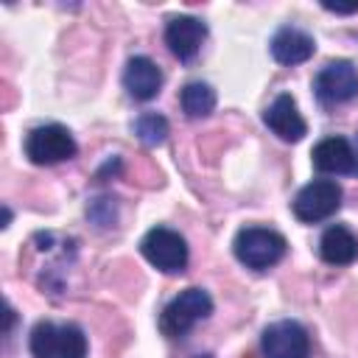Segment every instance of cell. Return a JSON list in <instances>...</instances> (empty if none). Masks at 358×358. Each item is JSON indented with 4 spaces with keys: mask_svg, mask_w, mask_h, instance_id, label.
<instances>
[{
    "mask_svg": "<svg viewBox=\"0 0 358 358\" xmlns=\"http://www.w3.org/2000/svg\"><path fill=\"white\" fill-rule=\"evenodd\" d=\"M76 151H78V145H76L73 134L59 123L36 126L25 137V157L34 165H56V162L76 157Z\"/></svg>",
    "mask_w": 358,
    "mask_h": 358,
    "instance_id": "277c9868",
    "label": "cell"
},
{
    "mask_svg": "<svg viewBox=\"0 0 358 358\" xmlns=\"http://www.w3.org/2000/svg\"><path fill=\"white\" fill-rule=\"evenodd\" d=\"M313 168L322 173H352L355 171V148L347 137H324L313 145Z\"/></svg>",
    "mask_w": 358,
    "mask_h": 358,
    "instance_id": "4fadbf2b",
    "label": "cell"
},
{
    "mask_svg": "<svg viewBox=\"0 0 358 358\" xmlns=\"http://www.w3.org/2000/svg\"><path fill=\"white\" fill-rule=\"evenodd\" d=\"M313 92L324 106H338L352 101L358 95V67L347 59L327 62L313 78Z\"/></svg>",
    "mask_w": 358,
    "mask_h": 358,
    "instance_id": "52a82bcc",
    "label": "cell"
},
{
    "mask_svg": "<svg viewBox=\"0 0 358 358\" xmlns=\"http://www.w3.org/2000/svg\"><path fill=\"white\" fill-rule=\"evenodd\" d=\"M285 249H288L285 238L268 227H243L232 241L235 257L255 271H266L274 263H280Z\"/></svg>",
    "mask_w": 358,
    "mask_h": 358,
    "instance_id": "7a4b0ae2",
    "label": "cell"
},
{
    "mask_svg": "<svg viewBox=\"0 0 358 358\" xmlns=\"http://www.w3.org/2000/svg\"><path fill=\"white\" fill-rule=\"evenodd\" d=\"M204 36H207V25L199 17H190V14L171 17L168 25H165V45L179 62L196 59V53L201 50Z\"/></svg>",
    "mask_w": 358,
    "mask_h": 358,
    "instance_id": "9c48e42d",
    "label": "cell"
},
{
    "mask_svg": "<svg viewBox=\"0 0 358 358\" xmlns=\"http://www.w3.org/2000/svg\"><path fill=\"white\" fill-rule=\"evenodd\" d=\"M263 123H266L280 140H285V143H299V140L308 134V123H305V117L299 115L296 101H294L288 92L277 95V98L266 106Z\"/></svg>",
    "mask_w": 358,
    "mask_h": 358,
    "instance_id": "30bf717a",
    "label": "cell"
},
{
    "mask_svg": "<svg viewBox=\"0 0 358 358\" xmlns=\"http://www.w3.org/2000/svg\"><path fill=\"white\" fill-rule=\"evenodd\" d=\"M199 358H213V355H199Z\"/></svg>",
    "mask_w": 358,
    "mask_h": 358,
    "instance_id": "ffe728a7",
    "label": "cell"
},
{
    "mask_svg": "<svg viewBox=\"0 0 358 358\" xmlns=\"http://www.w3.org/2000/svg\"><path fill=\"white\" fill-rule=\"evenodd\" d=\"M123 87L134 101H151L162 90V70L148 56H131L123 67Z\"/></svg>",
    "mask_w": 358,
    "mask_h": 358,
    "instance_id": "8fae6325",
    "label": "cell"
},
{
    "mask_svg": "<svg viewBox=\"0 0 358 358\" xmlns=\"http://www.w3.org/2000/svg\"><path fill=\"white\" fill-rule=\"evenodd\" d=\"M341 185L336 179H313L308 182L296 199H294V215L305 224H316V221H324L330 218L333 213H338L341 207Z\"/></svg>",
    "mask_w": 358,
    "mask_h": 358,
    "instance_id": "8992f818",
    "label": "cell"
},
{
    "mask_svg": "<svg viewBox=\"0 0 358 358\" xmlns=\"http://www.w3.org/2000/svg\"><path fill=\"white\" fill-rule=\"evenodd\" d=\"M213 313V296L204 288H185L179 291L159 313V330L168 338H182Z\"/></svg>",
    "mask_w": 358,
    "mask_h": 358,
    "instance_id": "6da1fadb",
    "label": "cell"
},
{
    "mask_svg": "<svg viewBox=\"0 0 358 358\" xmlns=\"http://www.w3.org/2000/svg\"><path fill=\"white\" fill-rule=\"evenodd\" d=\"M263 358H308L310 355V336L294 319H280L268 324L260 336Z\"/></svg>",
    "mask_w": 358,
    "mask_h": 358,
    "instance_id": "ba28073f",
    "label": "cell"
},
{
    "mask_svg": "<svg viewBox=\"0 0 358 358\" xmlns=\"http://www.w3.org/2000/svg\"><path fill=\"white\" fill-rule=\"evenodd\" d=\"M322 8L333 11V14H358V0H352V3H330V0H324Z\"/></svg>",
    "mask_w": 358,
    "mask_h": 358,
    "instance_id": "e0dca14e",
    "label": "cell"
},
{
    "mask_svg": "<svg viewBox=\"0 0 358 358\" xmlns=\"http://www.w3.org/2000/svg\"><path fill=\"white\" fill-rule=\"evenodd\" d=\"M316 50V42L310 34L294 28V25H282L274 36H271V56L274 62L285 64V67H294V64H302L313 56Z\"/></svg>",
    "mask_w": 358,
    "mask_h": 358,
    "instance_id": "7c38bea8",
    "label": "cell"
},
{
    "mask_svg": "<svg viewBox=\"0 0 358 358\" xmlns=\"http://www.w3.org/2000/svg\"><path fill=\"white\" fill-rule=\"evenodd\" d=\"M355 173H358V154H355Z\"/></svg>",
    "mask_w": 358,
    "mask_h": 358,
    "instance_id": "d6986e66",
    "label": "cell"
},
{
    "mask_svg": "<svg viewBox=\"0 0 358 358\" xmlns=\"http://www.w3.org/2000/svg\"><path fill=\"white\" fill-rule=\"evenodd\" d=\"M319 257L330 266H350L358 260V235L344 227V224H333L322 232L319 238Z\"/></svg>",
    "mask_w": 358,
    "mask_h": 358,
    "instance_id": "5bb4252c",
    "label": "cell"
},
{
    "mask_svg": "<svg viewBox=\"0 0 358 358\" xmlns=\"http://www.w3.org/2000/svg\"><path fill=\"white\" fill-rule=\"evenodd\" d=\"M140 252L154 268L165 274H176L187 266V243L176 229H168V227L148 229L140 241Z\"/></svg>",
    "mask_w": 358,
    "mask_h": 358,
    "instance_id": "5b68a950",
    "label": "cell"
},
{
    "mask_svg": "<svg viewBox=\"0 0 358 358\" xmlns=\"http://www.w3.org/2000/svg\"><path fill=\"white\" fill-rule=\"evenodd\" d=\"M179 101L187 117H207L215 109V90L207 81H190L182 87Z\"/></svg>",
    "mask_w": 358,
    "mask_h": 358,
    "instance_id": "9a60e30c",
    "label": "cell"
},
{
    "mask_svg": "<svg viewBox=\"0 0 358 358\" xmlns=\"http://www.w3.org/2000/svg\"><path fill=\"white\" fill-rule=\"evenodd\" d=\"M28 347L34 358H87V336L78 324L39 322L31 330Z\"/></svg>",
    "mask_w": 358,
    "mask_h": 358,
    "instance_id": "3957f363",
    "label": "cell"
},
{
    "mask_svg": "<svg viewBox=\"0 0 358 358\" xmlns=\"http://www.w3.org/2000/svg\"><path fill=\"white\" fill-rule=\"evenodd\" d=\"M8 221H11V210L3 207V227H8Z\"/></svg>",
    "mask_w": 358,
    "mask_h": 358,
    "instance_id": "ac0fdd59",
    "label": "cell"
},
{
    "mask_svg": "<svg viewBox=\"0 0 358 358\" xmlns=\"http://www.w3.org/2000/svg\"><path fill=\"white\" fill-rule=\"evenodd\" d=\"M134 134L145 143V145H162L168 137V120L157 112H143L134 120Z\"/></svg>",
    "mask_w": 358,
    "mask_h": 358,
    "instance_id": "2e32d148",
    "label": "cell"
}]
</instances>
